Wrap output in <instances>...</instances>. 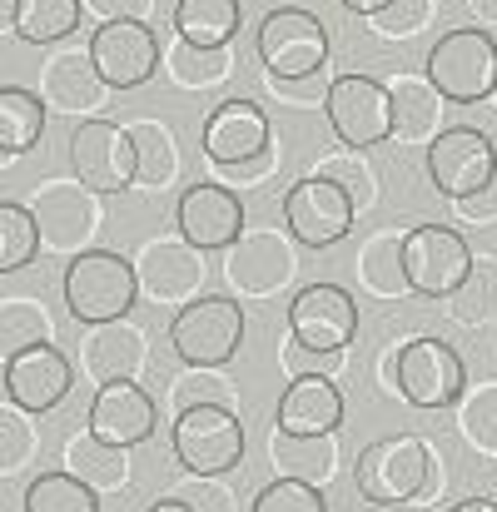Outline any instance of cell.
<instances>
[{
  "label": "cell",
  "mask_w": 497,
  "mask_h": 512,
  "mask_svg": "<svg viewBox=\"0 0 497 512\" xmlns=\"http://www.w3.org/2000/svg\"><path fill=\"white\" fill-rule=\"evenodd\" d=\"M60 289H65V309L75 314V324L100 329V324H120L135 309L140 274H135V259L115 249H85L65 264Z\"/></svg>",
  "instance_id": "obj_1"
},
{
  "label": "cell",
  "mask_w": 497,
  "mask_h": 512,
  "mask_svg": "<svg viewBox=\"0 0 497 512\" xmlns=\"http://www.w3.org/2000/svg\"><path fill=\"white\" fill-rule=\"evenodd\" d=\"M433 473V443L418 433H398V438H373L358 463H353V483L358 498L373 508H398V503H418V493L428 488Z\"/></svg>",
  "instance_id": "obj_2"
},
{
  "label": "cell",
  "mask_w": 497,
  "mask_h": 512,
  "mask_svg": "<svg viewBox=\"0 0 497 512\" xmlns=\"http://www.w3.org/2000/svg\"><path fill=\"white\" fill-rule=\"evenodd\" d=\"M254 50L269 70V80H309L329 65V25L304 5H279L259 20Z\"/></svg>",
  "instance_id": "obj_3"
},
{
  "label": "cell",
  "mask_w": 497,
  "mask_h": 512,
  "mask_svg": "<svg viewBox=\"0 0 497 512\" xmlns=\"http://www.w3.org/2000/svg\"><path fill=\"white\" fill-rule=\"evenodd\" d=\"M428 80H433L438 95L453 100V105L493 100L497 40L488 35V25H458V30L438 35V45L428 50Z\"/></svg>",
  "instance_id": "obj_4"
},
{
  "label": "cell",
  "mask_w": 497,
  "mask_h": 512,
  "mask_svg": "<svg viewBox=\"0 0 497 512\" xmlns=\"http://www.w3.org/2000/svg\"><path fill=\"white\" fill-rule=\"evenodd\" d=\"M393 388L423 413L458 408L468 393V368L448 339H408L403 348H393Z\"/></svg>",
  "instance_id": "obj_5"
},
{
  "label": "cell",
  "mask_w": 497,
  "mask_h": 512,
  "mask_svg": "<svg viewBox=\"0 0 497 512\" xmlns=\"http://www.w3.org/2000/svg\"><path fill=\"white\" fill-rule=\"evenodd\" d=\"M244 343V309L224 294H199L169 319V348L184 368H224Z\"/></svg>",
  "instance_id": "obj_6"
},
{
  "label": "cell",
  "mask_w": 497,
  "mask_h": 512,
  "mask_svg": "<svg viewBox=\"0 0 497 512\" xmlns=\"http://www.w3.org/2000/svg\"><path fill=\"white\" fill-rule=\"evenodd\" d=\"M169 448L184 473L194 478H224L244 463V423L239 408H189L169 428Z\"/></svg>",
  "instance_id": "obj_7"
},
{
  "label": "cell",
  "mask_w": 497,
  "mask_h": 512,
  "mask_svg": "<svg viewBox=\"0 0 497 512\" xmlns=\"http://www.w3.org/2000/svg\"><path fill=\"white\" fill-rule=\"evenodd\" d=\"M70 170L95 194H125L140 184V155L130 140V125L120 120H80L70 135Z\"/></svg>",
  "instance_id": "obj_8"
},
{
  "label": "cell",
  "mask_w": 497,
  "mask_h": 512,
  "mask_svg": "<svg viewBox=\"0 0 497 512\" xmlns=\"http://www.w3.org/2000/svg\"><path fill=\"white\" fill-rule=\"evenodd\" d=\"M324 115L343 150H373L393 140V100L388 85L373 75H338L324 100Z\"/></svg>",
  "instance_id": "obj_9"
},
{
  "label": "cell",
  "mask_w": 497,
  "mask_h": 512,
  "mask_svg": "<svg viewBox=\"0 0 497 512\" xmlns=\"http://www.w3.org/2000/svg\"><path fill=\"white\" fill-rule=\"evenodd\" d=\"M403 264H408V289L413 294H423V299H453L463 289V279L473 274V249L448 224H418V229H408Z\"/></svg>",
  "instance_id": "obj_10"
},
{
  "label": "cell",
  "mask_w": 497,
  "mask_h": 512,
  "mask_svg": "<svg viewBox=\"0 0 497 512\" xmlns=\"http://www.w3.org/2000/svg\"><path fill=\"white\" fill-rule=\"evenodd\" d=\"M30 214H35V224H40V244H45L50 254H65V259L85 254L90 239L100 234V199H95V189H85L80 179H75V184H65V179L40 184L35 199H30Z\"/></svg>",
  "instance_id": "obj_11"
},
{
  "label": "cell",
  "mask_w": 497,
  "mask_h": 512,
  "mask_svg": "<svg viewBox=\"0 0 497 512\" xmlns=\"http://www.w3.org/2000/svg\"><path fill=\"white\" fill-rule=\"evenodd\" d=\"M353 219H358L353 199L324 174H304L284 194V229L304 249H333L338 239H348Z\"/></svg>",
  "instance_id": "obj_12"
},
{
  "label": "cell",
  "mask_w": 497,
  "mask_h": 512,
  "mask_svg": "<svg viewBox=\"0 0 497 512\" xmlns=\"http://www.w3.org/2000/svg\"><path fill=\"white\" fill-rule=\"evenodd\" d=\"M497 174V145L493 135L473 130V125H448L433 145H428V179L443 199L463 204L478 189H488Z\"/></svg>",
  "instance_id": "obj_13"
},
{
  "label": "cell",
  "mask_w": 497,
  "mask_h": 512,
  "mask_svg": "<svg viewBox=\"0 0 497 512\" xmlns=\"http://www.w3.org/2000/svg\"><path fill=\"white\" fill-rule=\"evenodd\" d=\"M299 274L294 239L279 229H244L239 244L224 249V279L244 299H269Z\"/></svg>",
  "instance_id": "obj_14"
},
{
  "label": "cell",
  "mask_w": 497,
  "mask_h": 512,
  "mask_svg": "<svg viewBox=\"0 0 497 512\" xmlns=\"http://www.w3.org/2000/svg\"><path fill=\"white\" fill-rule=\"evenodd\" d=\"M90 60L95 70L105 75L110 90H140L160 65H165V50H160V35L145 25V20H110V25H95L90 35Z\"/></svg>",
  "instance_id": "obj_15"
},
{
  "label": "cell",
  "mask_w": 497,
  "mask_h": 512,
  "mask_svg": "<svg viewBox=\"0 0 497 512\" xmlns=\"http://www.w3.org/2000/svg\"><path fill=\"white\" fill-rule=\"evenodd\" d=\"M289 339L309 353H348L358 339V304L338 284H309L289 304Z\"/></svg>",
  "instance_id": "obj_16"
},
{
  "label": "cell",
  "mask_w": 497,
  "mask_h": 512,
  "mask_svg": "<svg viewBox=\"0 0 497 512\" xmlns=\"http://www.w3.org/2000/svg\"><path fill=\"white\" fill-rule=\"evenodd\" d=\"M244 219H249L244 199H239L229 184H219V179H199V184H189V189L179 194V209H174L179 239H189V244L204 249V254H209V249H229V244H239Z\"/></svg>",
  "instance_id": "obj_17"
},
{
  "label": "cell",
  "mask_w": 497,
  "mask_h": 512,
  "mask_svg": "<svg viewBox=\"0 0 497 512\" xmlns=\"http://www.w3.org/2000/svg\"><path fill=\"white\" fill-rule=\"evenodd\" d=\"M135 274H140V294H150L155 304H194L209 264L204 249H194L189 239H145L135 254Z\"/></svg>",
  "instance_id": "obj_18"
},
{
  "label": "cell",
  "mask_w": 497,
  "mask_h": 512,
  "mask_svg": "<svg viewBox=\"0 0 497 512\" xmlns=\"http://www.w3.org/2000/svg\"><path fill=\"white\" fill-rule=\"evenodd\" d=\"M264 150H274V125H269V115L254 100H224V105L209 110V120H204V160L214 170L249 165Z\"/></svg>",
  "instance_id": "obj_19"
},
{
  "label": "cell",
  "mask_w": 497,
  "mask_h": 512,
  "mask_svg": "<svg viewBox=\"0 0 497 512\" xmlns=\"http://www.w3.org/2000/svg\"><path fill=\"white\" fill-rule=\"evenodd\" d=\"M70 383H75V363L55 343H40V348H25V353L5 358V403H15L25 413L60 408Z\"/></svg>",
  "instance_id": "obj_20"
},
{
  "label": "cell",
  "mask_w": 497,
  "mask_h": 512,
  "mask_svg": "<svg viewBox=\"0 0 497 512\" xmlns=\"http://www.w3.org/2000/svg\"><path fill=\"white\" fill-rule=\"evenodd\" d=\"M85 428H90L100 443L140 448V443L155 438V428H160V403H155L135 378H130V383H105V388H95V403H90Z\"/></svg>",
  "instance_id": "obj_21"
},
{
  "label": "cell",
  "mask_w": 497,
  "mask_h": 512,
  "mask_svg": "<svg viewBox=\"0 0 497 512\" xmlns=\"http://www.w3.org/2000/svg\"><path fill=\"white\" fill-rule=\"evenodd\" d=\"M343 423V393L338 383L324 373H304V378H289V388L279 393V413H274V428L279 433H294V438H329Z\"/></svg>",
  "instance_id": "obj_22"
},
{
  "label": "cell",
  "mask_w": 497,
  "mask_h": 512,
  "mask_svg": "<svg viewBox=\"0 0 497 512\" xmlns=\"http://www.w3.org/2000/svg\"><path fill=\"white\" fill-rule=\"evenodd\" d=\"M145 363H150V343H145V334L130 319L100 324V329H90L80 339V368H85V378H95V388L130 383V378L140 383Z\"/></svg>",
  "instance_id": "obj_23"
},
{
  "label": "cell",
  "mask_w": 497,
  "mask_h": 512,
  "mask_svg": "<svg viewBox=\"0 0 497 512\" xmlns=\"http://www.w3.org/2000/svg\"><path fill=\"white\" fill-rule=\"evenodd\" d=\"M40 90H45V105L65 110V115H95L105 105V75L95 70L90 50H60L45 60L40 70Z\"/></svg>",
  "instance_id": "obj_24"
},
{
  "label": "cell",
  "mask_w": 497,
  "mask_h": 512,
  "mask_svg": "<svg viewBox=\"0 0 497 512\" xmlns=\"http://www.w3.org/2000/svg\"><path fill=\"white\" fill-rule=\"evenodd\" d=\"M388 100H393V140L398 145H433L443 135L448 100L438 95V85L428 75H393Z\"/></svg>",
  "instance_id": "obj_25"
},
{
  "label": "cell",
  "mask_w": 497,
  "mask_h": 512,
  "mask_svg": "<svg viewBox=\"0 0 497 512\" xmlns=\"http://www.w3.org/2000/svg\"><path fill=\"white\" fill-rule=\"evenodd\" d=\"M403 244H408V234H398V229H378V234H368L358 244L353 274H358V289L363 294H373V299H403V294H413L408 289Z\"/></svg>",
  "instance_id": "obj_26"
},
{
  "label": "cell",
  "mask_w": 497,
  "mask_h": 512,
  "mask_svg": "<svg viewBox=\"0 0 497 512\" xmlns=\"http://www.w3.org/2000/svg\"><path fill=\"white\" fill-rule=\"evenodd\" d=\"M65 473L80 478L85 488L95 493H125L130 488V448H115V443H100L90 428L75 433L65 443Z\"/></svg>",
  "instance_id": "obj_27"
},
{
  "label": "cell",
  "mask_w": 497,
  "mask_h": 512,
  "mask_svg": "<svg viewBox=\"0 0 497 512\" xmlns=\"http://www.w3.org/2000/svg\"><path fill=\"white\" fill-rule=\"evenodd\" d=\"M244 25L239 0H174V35L204 50H224Z\"/></svg>",
  "instance_id": "obj_28"
},
{
  "label": "cell",
  "mask_w": 497,
  "mask_h": 512,
  "mask_svg": "<svg viewBox=\"0 0 497 512\" xmlns=\"http://www.w3.org/2000/svg\"><path fill=\"white\" fill-rule=\"evenodd\" d=\"M269 458L279 468V478H299V483H314L324 488L333 473H338V443L329 438H294V433H269Z\"/></svg>",
  "instance_id": "obj_29"
},
{
  "label": "cell",
  "mask_w": 497,
  "mask_h": 512,
  "mask_svg": "<svg viewBox=\"0 0 497 512\" xmlns=\"http://www.w3.org/2000/svg\"><path fill=\"white\" fill-rule=\"evenodd\" d=\"M45 100L25 85H5L0 90V160H20L25 150L40 145L45 135Z\"/></svg>",
  "instance_id": "obj_30"
},
{
  "label": "cell",
  "mask_w": 497,
  "mask_h": 512,
  "mask_svg": "<svg viewBox=\"0 0 497 512\" xmlns=\"http://www.w3.org/2000/svg\"><path fill=\"white\" fill-rule=\"evenodd\" d=\"M130 140L140 155V184L145 189H169L179 179V140L165 120H130Z\"/></svg>",
  "instance_id": "obj_31"
},
{
  "label": "cell",
  "mask_w": 497,
  "mask_h": 512,
  "mask_svg": "<svg viewBox=\"0 0 497 512\" xmlns=\"http://www.w3.org/2000/svg\"><path fill=\"white\" fill-rule=\"evenodd\" d=\"M80 15H85V0H20L10 35L30 45H55L80 30Z\"/></svg>",
  "instance_id": "obj_32"
},
{
  "label": "cell",
  "mask_w": 497,
  "mask_h": 512,
  "mask_svg": "<svg viewBox=\"0 0 497 512\" xmlns=\"http://www.w3.org/2000/svg\"><path fill=\"white\" fill-rule=\"evenodd\" d=\"M448 304V319L463 329H483L497 319V259L493 254H473V274L463 279V289Z\"/></svg>",
  "instance_id": "obj_33"
},
{
  "label": "cell",
  "mask_w": 497,
  "mask_h": 512,
  "mask_svg": "<svg viewBox=\"0 0 497 512\" xmlns=\"http://www.w3.org/2000/svg\"><path fill=\"white\" fill-rule=\"evenodd\" d=\"M229 65H234L229 45L224 50H204V45H189L179 35L165 45V75L179 90H209V85H219L229 75Z\"/></svg>",
  "instance_id": "obj_34"
},
{
  "label": "cell",
  "mask_w": 497,
  "mask_h": 512,
  "mask_svg": "<svg viewBox=\"0 0 497 512\" xmlns=\"http://www.w3.org/2000/svg\"><path fill=\"white\" fill-rule=\"evenodd\" d=\"M40 343H55L50 309L40 299H5L0 304V353L15 358V353L40 348Z\"/></svg>",
  "instance_id": "obj_35"
},
{
  "label": "cell",
  "mask_w": 497,
  "mask_h": 512,
  "mask_svg": "<svg viewBox=\"0 0 497 512\" xmlns=\"http://www.w3.org/2000/svg\"><path fill=\"white\" fill-rule=\"evenodd\" d=\"M40 224L30 214V204L0 199V274H20L35 254H40Z\"/></svg>",
  "instance_id": "obj_36"
},
{
  "label": "cell",
  "mask_w": 497,
  "mask_h": 512,
  "mask_svg": "<svg viewBox=\"0 0 497 512\" xmlns=\"http://www.w3.org/2000/svg\"><path fill=\"white\" fill-rule=\"evenodd\" d=\"M314 174H324L333 179L348 199H353V209L358 214H368L373 204H378V170H373V160L363 155V150H338V155H324Z\"/></svg>",
  "instance_id": "obj_37"
},
{
  "label": "cell",
  "mask_w": 497,
  "mask_h": 512,
  "mask_svg": "<svg viewBox=\"0 0 497 512\" xmlns=\"http://www.w3.org/2000/svg\"><path fill=\"white\" fill-rule=\"evenodd\" d=\"M169 408L174 418L189 408H234V383L219 368H184L169 378Z\"/></svg>",
  "instance_id": "obj_38"
},
{
  "label": "cell",
  "mask_w": 497,
  "mask_h": 512,
  "mask_svg": "<svg viewBox=\"0 0 497 512\" xmlns=\"http://www.w3.org/2000/svg\"><path fill=\"white\" fill-rule=\"evenodd\" d=\"M25 512H100V493L85 488L80 478H70L65 468L60 473H40L25 488Z\"/></svg>",
  "instance_id": "obj_39"
},
{
  "label": "cell",
  "mask_w": 497,
  "mask_h": 512,
  "mask_svg": "<svg viewBox=\"0 0 497 512\" xmlns=\"http://www.w3.org/2000/svg\"><path fill=\"white\" fill-rule=\"evenodd\" d=\"M458 433L473 453H493L497 458V383H478L463 393L458 403Z\"/></svg>",
  "instance_id": "obj_40"
},
{
  "label": "cell",
  "mask_w": 497,
  "mask_h": 512,
  "mask_svg": "<svg viewBox=\"0 0 497 512\" xmlns=\"http://www.w3.org/2000/svg\"><path fill=\"white\" fill-rule=\"evenodd\" d=\"M35 458H40V433L25 423V408L5 403L0 408V478L25 473Z\"/></svg>",
  "instance_id": "obj_41"
},
{
  "label": "cell",
  "mask_w": 497,
  "mask_h": 512,
  "mask_svg": "<svg viewBox=\"0 0 497 512\" xmlns=\"http://www.w3.org/2000/svg\"><path fill=\"white\" fill-rule=\"evenodd\" d=\"M249 512H329L324 488L299 483V478H274L269 488H259V498L249 503Z\"/></svg>",
  "instance_id": "obj_42"
},
{
  "label": "cell",
  "mask_w": 497,
  "mask_h": 512,
  "mask_svg": "<svg viewBox=\"0 0 497 512\" xmlns=\"http://www.w3.org/2000/svg\"><path fill=\"white\" fill-rule=\"evenodd\" d=\"M433 20V0H393L383 15H373L368 25H373V35H383V40H408V35H418L423 25Z\"/></svg>",
  "instance_id": "obj_43"
},
{
  "label": "cell",
  "mask_w": 497,
  "mask_h": 512,
  "mask_svg": "<svg viewBox=\"0 0 497 512\" xmlns=\"http://www.w3.org/2000/svg\"><path fill=\"white\" fill-rule=\"evenodd\" d=\"M169 498H179V503H189L194 512H239V498H234V488L224 483V478H184V483H174V493Z\"/></svg>",
  "instance_id": "obj_44"
},
{
  "label": "cell",
  "mask_w": 497,
  "mask_h": 512,
  "mask_svg": "<svg viewBox=\"0 0 497 512\" xmlns=\"http://www.w3.org/2000/svg\"><path fill=\"white\" fill-rule=\"evenodd\" d=\"M269 90L284 95V100H299V105H324L333 80H324V75H309V80H269Z\"/></svg>",
  "instance_id": "obj_45"
},
{
  "label": "cell",
  "mask_w": 497,
  "mask_h": 512,
  "mask_svg": "<svg viewBox=\"0 0 497 512\" xmlns=\"http://www.w3.org/2000/svg\"><path fill=\"white\" fill-rule=\"evenodd\" d=\"M155 10V0H85V15H95L100 25L110 20H145Z\"/></svg>",
  "instance_id": "obj_46"
},
{
  "label": "cell",
  "mask_w": 497,
  "mask_h": 512,
  "mask_svg": "<svg viewBox=\"0 0 497 512\" xmlns=\"http://www.w3.org/2000/svg\"><path fill=\"white\" fill-rule=\"evenodd\" d=\"M463 219H473V224H493L497 219V174L488 179V189H478L473 199H463V204H453Z\"/></svg>",
  "instance_id": "obj_47"
},
{
  "label": "cell",
  "mask_w": 497,
  "mask_h": 512,
  "mask_svg": "<svg viewBox=\"0 0 497 512\" xmlns=\"http://www.w3.org/2000/svg\"><path fill=\"white\" fill-rule=\"evenodd\" d=\"M274 165H279V150H264L259 160H249V165H229V170H219V174H224V184H254V179H264Z\"/></svg>",
  "instance_id": "obj_48"
},
{
  "label": "cell",
  "mask_w": 497,
  "mask_h": 512,
  "mask_svg": "<svg viewBox=\"0 0 497 512\" xmlns=\"http://www.w3.org/2000/svg\"><path fill=\"white\" fill-rule=\"evenodd\" d=\"M343 10H353V15H363V20H373V15H383L393 0H338Z\"/></svg>",
  "instance_id": "obj_49"
},
{
  "label": "cell",
  "mask_w": 497,
  "mask_h": 512,
  "mask_svg": "<svg viewBox=\"0 0 497 512\" xmlns=\"http://www.w3.org/2000/svg\"><path fill=\"white\" fill-rule=\"evenodd\" d=\"M468 10L478 15V25H497V0H468Z\"/></svg>",
  "instance_id": "obj_50"
},
{
  "label": "cell",
  "mask_w": 497,
  "mask_h": 512,
  "mask_svg": "<svg viewBox=\"0 0 497 512\" xmlns=\"http://www.w3.org/2000/svg\"><path fill=\"white\" fill-rule=\"evenodd\" d=\"M448 512H497L493 498H463V503H453Z\"/></svg>",
  "instance_id": "obj_51"
},
{
  "label": "cell",
  "mask_w": 497,
  "mask_h": 512,
  "mask_svg": "<svg viewBox=\"0 0 497 512\" xmlns=\"http://www.w3.org/2000/svg\"><path fill=\"white\" fill-rule=\"evenodd\" d=\"M145 512H194L189 503H179V498H160V503H150Z\"/></svg>",
  "instance_id": "obj_52"
},
{
  "label": "cell",
  "mask_w": 497,
  "mask_h": 512,
  "mask_svg": "<svg viewBox=\"0 0 497 512\" xmlns=\"http://www.w3.org/2000/svg\"><path fill=\"white\" fill-rule=\"evenodd\" d=\"M15 10H20V0H0V25L5 30H15Z\"/></svg>",
  "instance_id": "obj_53"
},
{
  "label": "cell",
  "mask_w": 497,
  "mask_h": 512,
  "mask_svg": "<svg viewBox=\"0 0 497 512\" xmlns=\"http://www.w3.org/2000/svg\"><path fill=\"white\" fill-rule=\"evenodd\" d=\"M493 100H497V90H493Z\"/></svg>",
  "instance_id": "obj_54"
}]
</instances>
